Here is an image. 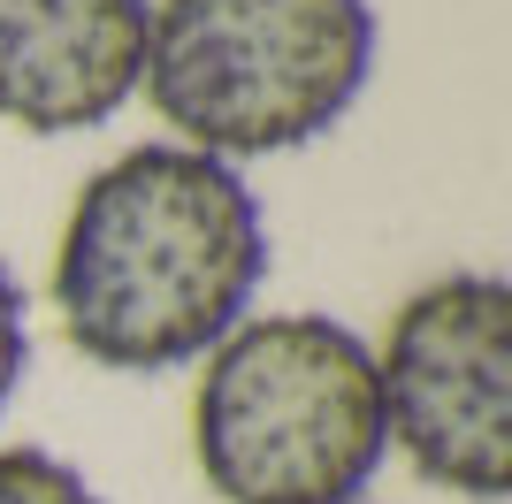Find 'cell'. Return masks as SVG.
<instances>
[{"mask_svg":"<svg viewBox=\"0 0 512 504\" xmlns=\"http://www.w3.org/2000/svg\"><path fill=\"white\" fill-rule=\"evenodd\" d=\"M268 275V222L230 161L130 146L107 161L54 245V314L92 367L161 375L207 359Z\"/></svg>","mask_w":512,"mask_h":504,"instance_id":"cell-1","label":"cell"},{"mask_svg":"<svg viewBox=\"0 0 512 504\" xmlns=\"http://www.w3.org/2000/svg\"><path fill=\"white\" fill-rule=\"evenodd\" d=\"M192 451L222 504H360L375 482V352L329 314H245L199 367Z\"/></svg>","mask_w":512,"mask_h":504,"instance_id":"cell-2","label":"cell"},{"mask_svg":"<svg viewBox=\"0 0 512 504\" xmlns=\"http://www.w3.org/2000/svg\"><path fill=\"white\" fill-rule=\"evenodd\" d=\"M367 69V0H153L138 84L176 146L253 161L337 130Z\"/></svg>","mask_w":512,"mask_h":504,"instance_id":"cell-3","label":"cell"},{"mask_svg":"<svg viewBox=\"0 0 512 504\" xmlns=\"http://www.w3.org/2000/svg\"><path fill=\"white\" fill-rule=\"evenodd\" d=\"M383 436L451 497L512 489V291L505 275H436L398 306L383 352Z\"/></svg>","mask_w":512,"mask_h":504,"instance_id":"cell-4","label":"cell"},{"mask_svg":"<svg viewBox=\"0 0 512 504\" xmlns=\"http://www.w3.org/2000/svg\"><path fill=\"white\" fill-rule=\"evenodd\" d=\"M146 31L153 0H0V123L100 130L146 77Z\"/></svg>","mask_w":512,"mask_h":504,"instance_id":"cell-5","label":"cell"},{"mask_svg":"<svg viewBox=\"0 0 512 504\" xmlns=\"http://www.w3.org/2000/svg\"><path fill=\"white\" fill-rule=\"evenodd\" d=\"M0 504H100V497L69 459H54L39 443H8L0 451Z\"/></svg>","mask_w":512,"mask_h":504,"instance_id":"cell-6","label":"cell"},{"mask_svg":"<svg viewBox=\"0 0 512 504\" xmlns=\"http://www.w3.org/2000/svg\"><path fill=\"white\" fill-rule=\"evenodd\" d=\"M23 367H31V321H23L16 275H8V260H0V413H8V398H16Z\"/></svg>","mask_w":512,"mask_h":504,"instance_id":"cell-7","label":"cell"}]
</instances>
